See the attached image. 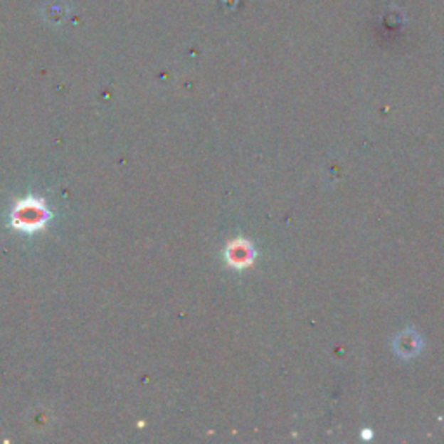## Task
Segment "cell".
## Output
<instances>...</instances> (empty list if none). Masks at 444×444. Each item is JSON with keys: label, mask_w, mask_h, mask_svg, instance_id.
Returning a JSON list of instances; mask_svg holds the SVG:
<instances>
[{"label": "cell", "mask_w": 444, "mask_h": 444, "mask_svg": "<svg viewBox=\"0 0 444 444\" xmlns=\"http://www.w3.org/2000/svg\"><path fill=\"white\" fill-rule=\"evenodd\" d=\"M51 213L42 200L28 196L16 205L13 212V226L25 233H33L42 229L49 221Z\"/></svg>", "instance_id": "obj_1"}, {"label": "cell", "mask_w": 444, "mask_h": 444, "mask_svg": "<svg viewBox=\"0 0 444 444\" xmlns=\"http://www.w3.org/2000/svg\"><path fill=\"white\" fill-rule=\"evenodd\" d=\"M228 260L235 268H245L253 260V250L250 247L248 241L236 240L229 245L228 248Z\"/></svg>", "instance_id": "obj_2"}]
</instances>
